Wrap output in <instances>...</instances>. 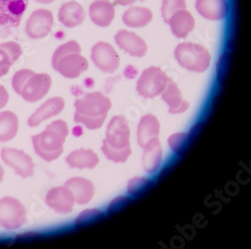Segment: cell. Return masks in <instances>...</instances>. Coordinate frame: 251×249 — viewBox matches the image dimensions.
<instances>
[{
  "mask_svg": "<svg viewBox=\"0 0 251 249\" xmlns=\"http://www.w3.org/2000/svg\"><path fill=\"white\" fill-rule=\"evenodd\" d=\"M132 201V199L128 196H120L116 199H114L111 204L109 205V208H108V212L110 214L112 213H115L123 208H125L126 206H127L130 202Z\"/></svg>",
  "mask_w": 251,
  "mask_h": 249,
  "instance_id": "obj_34",
  "label": "cell"
},
{
  "mask_svg": "<svg viewBox=\"0 0 251 249\" xmlns=\"http://www.w3.org/2000/svg\"><path fill=\"white\" fill-rule=\"evenodd\" d=\"M19 128L18 117L10 111L0 113V143L11 141L17 135Z\"/></svg>",
  "mask_w": 251,
  "mask_h": 249,
  "instance_id": "obj_26",
  "label": "cell"
},
{
  "mask_svg": "<svg viewBox=\"0 0 251 249\" xmlns=\"http://www.w3.org/2000/svg\"><path fill=\"white\" fill-rule=\"evenodd\" d=\"M9 100V95L6 89L0 85V110L3 109Z\"/></svg>",
  "mask_w": 251,
  "mask_h": 249,
  "instance_id": "obj_35",
  "label": "cell"
},
{
  "mask_svg": "<svg viewBox=\"0 0 251 249\" xmlns=\"http://www.w3.org/2000/svg\"><path fill=\"white\" fill-rule=\"evenodd\" d=\"M160 134V123L154 115L144 116L138 126V143L140 147H144L150 140L158 138Z\"/></svg>",
  "mask_w": 251,
  "mask_h": 249,
  "instance_id": "obj_24",
  "label": "cell"
},
{
  "mask_svg": "<svg viewBox=\"0 0 251 249\" xmlns=\"http://www.w3.org/2000/svg\"><path fill=\"white\" fill-rule=\"evenodd\" d=\"M68 135V124L62 120L53 121L44 132L32 137L35 153L48 162L57 159L64 152V144Z\"/></svg>",
  "mask_w": 251,
  "mask_h": 249,
  "instance_id": "obj_3",
  "label": "cell"
},
{
  "mask_svg": "<svg viewBox=\"0 0 251 249\" xmlns=\"http://www.w3.org/2000/svg\"><path fill=\"white\" fill-rule=\"evenodd\" d=\"M197 12L208 20H222L229 11L227 0H196Z\"/></svg>",
  "mask_w": 251,
  "mask_h": 249,
  "instance_id": "obj_19",
  "label": "cell"
},
{
  "mask_svg": "<svg viewBox=\"0 0 251 249\" xmlns=\"http://www.w3.org/2000/svg\"><path fill=\"white\" fill-rule=\"evenodd\" d=\"M92 59L102 73L112 74L119 69L120 57L116 50L108 43L100 41L92 49Z\"/></svg>",
  "mask_w": 251,
  "mask_h": 249,
  "instance_id": "obj_10",
  "label": "cell"
},
{
  "mask_svg": "<svg viewBox=\"0 0 251 249\" xmlns=\"http://www.w3.org/2000/svg\"><path fill=\"white\" fill-rule=\"evenodd\" d=\"M13 65L14 62L11 60L8 54L2 49H0V77L7 75Z\"/></svg>",
  "mask_w": 251,
  "mask_h": 249,
  "instance_id": "obj_33",
  "label": "cell"
},
{
  "mask_svg": "<svg viewBox=\"0 0 251 249\" xmlns=\"http://www.w3.org/2000/svg\"><path fill=\"white\" fill-rule=\"evenodd\" d=\"M66 101L60 97H53L43 103L27 120L29 127H37L39 124L54 116L59 115L65 109Z\"/></svg>",
  "mask_w": 251,
  "mask_h": 249,
  "instance_id": "obj_15",
  "label": "cell"
},
{
  "mask_svg": "<svg viewBox=\"0 0 251 249\" xmlns=\"http://www.w3.org/2000/svg\"><path fill=\"white\" fill-rule=\"evenodd\" d=\"M101 217H103V213L99 209L86 210L78 215V217L75 220V225L82 226L85 224H90Z\"/></svg>",
  "mask_w": 251,
  "mask_h": 249,
  "instance_id": "obj_31",
  "label": "cell"
},
{
  "mask_svg": "<svg viewBox=\"0 0 251 249\" xmlns=\"http://www.w3.org/2000/svg\"><path fill=\"white\" fill-rule=\"evenodd\" d=\"M46 203L59 214H68L73 211L75 203V196L67 186L51 188L46 196Z\"/></svg>",
  "mask_w": 251,
  "mask_h": 249,
  "instance_id": "obj_13",
  "label": "cell"
},
{
  "mask_svg": "<svg viewBox=\"0 0 251 249\" xmlns=\"http://www.w3.org/2000/svg\"><path fill=\"white\" fill-rule=\"evenodd\" d=\"M86 18V11L82 5L71 0L61 5L58 11V20L62 25L73 28L80 25Z\"/></svg>",
  "mask_w": 251,
  "mask_h": 249,
  "instance_id": "obj_18",
  "label": "cell"
},
{
  "mask_svg": "<svg viewBox=\"0 0 251 249\" xmlns=\"http://www.w3.org/2000/svg\"><path fill=\"white\" fill-rule=\"evenodd\" d=\"M1 158L20 177L28 178L33 175L34 163L32 158L25 151L5 147L1 150Z\"/></svg>",
  "mask_w": 251,
  "mask_h": 249,
  "instance_id": "obj_11",
  "label": "cell"
},
{
  "mask_svg": "<svg viewBox=\"0 0 251 249\" xmlns=\"http://www.w3.org/2000/svg\"><path fill=\"white\" fill-rule=\"evenodd\" d=\"M101 151L114 163H125L131 156L130 126L124 116H115L110 121Z\"/></svg>",
  "mask_w": 251,
  "mask_h": 249,
  "instance_id": "obj_2",
  "label": "cell"
},
{
  "mask_svg": "<svg viewBox=\"0 0 251 249\" xmlns=\"http://www.w3.org/2000/svg\"><path fill=\"white\" fill-rule=\"evenodd\" d=\"M153 19V12L148 7L133 6L123 14L124 24L133 28H140L148 25Z\"/></svg>",
  "mask_w": 251,
  "mask_h": 249,
  "instance_id": "obj_23",
  "label": "cell"
},
{
  "mask_svg": "<svg viewBox=\"0 0 251 249\" xmlns=\"http://www.w3.org/2000/svg\"><path fill=\"white\" fill-rule=\"evenodd\" d=\"M153 185V182L145 177H135L128 182V193L132 196H139L147 192Z\"/></svg>",
  "mask_w": 251,
  "mask_h": 249,
  "instance_id": "obj_28",
  "label": "cell"
},
{
  "mask_svg": "<svg viewBox=\"0 0 251 249\" xmlns=\"http://www.w3.org/2000/svg\"><path fill=\"white\" fill-rule=\"evenodd\" d=\"M188 141H189V136H188V134L176 133V134H173L171 137H169L168 144L170 148L175 153L179 154L184 151L186 145L188 144Z\"/></svg>",
  "mask_w": 251,
  "mask_h": 249,
  "instance_id": "obj_30",
  "label": "cell"
},
{
  "mask_svg": "<svg viewBox=\"0 0 251 249\" xmlns=\"http://www.w3.org/2000/svg\"><path fill=\"white\" fill-rule=\"evenodd\" d=\"M118 47L132 56L143 57L147 53L148 46L146 41L133 31L122 29L115 35Z\"/></svg>",
  "mask_w": 251,
  "mask_h": 249,
  "instance_id": "obj_14",
  "label": "cell"
},
{
  "mask_svg": "<svg viewBox=\"0 0 251 249\" xmlns=\"http://www.w3.org/2000/svg\"><path fill=\"white\" fill-rule=\"evenodd\" d=\"M26 222L25 205L13 197L0 199V226L8 230H16Z\"/></svg>",
  "mask_w": 251,
  "mask_h": 249,
  "instance_id": "obj_6",
  "label": "cell"
},
{
  "mask_svg": "<svg viewBox=\"0 0 251 249\" xmlns=\"http://www.w3.org/2000/svg\"><path fill=\"white\" fill-rule=\"evenodd\" d=\"M65 186L72 191L75 196V203L79 205H86L88 204L95 195V186L94 184L86 179L81 177H74L69 179Z\"/></svg>",
  "mask_w": 251,
  "mask_h": 249,
  "instance_id": "obj_20",
  "label": "cell"
},
{
  "mask_svg": "<svg viewBox=\"0 0 251 249\" xmlns=\"http://www.w3.org/2000/svg\"><path fill=\"white\" fill-rule=\"evenodd\" d=\"M51 64L54 71L67 78H76L89 69L88 59L77 51L62 55Z\"/></svg>",
  "mask_w": 251,
  "mask_h": 249,
  "instance_id": "obj_8",
  "label": "cell"
},
{
  "mask_svg": "<svg viewBox=\"0 0 251 249\" xmlns=\"http://www.w3.org/2000/svg\"><path fill=\"white\" fill-rule=\"evenodd\" d=\"M3 178H4V170L2 168V166L0 165V183L3 181Z\"/></svg>",
  "mask_w": 251,
  "mask_h": 249,
  "instance_id": "obj_38",
  "label": "cell"
},
{
  "mask_svg": "<svg viewBox=\"0 0 251 249\" xmlns=\"http://www.w3.org/2000/svg\"><path fill=\"white\" fill-rule=\"evenodd\" d=\"M142 163L145 171L147 173H154L159 168L162 161V147L158 138L150 140L143 147Z\"/></svg>",
  "mask_w": 251,
  "mask_h": 249,
  "instance_id": "obj_22",
  "label": "cell"
},
{
  "mask_svg": "<svg viewBox=\"0 0 251 249\" xmlns=\"http://www.w3.org/2000/svg\"><path fill=\"white\" fill-rule=\"evenodd\" d=\"M34 74L33 71L25 69L18 71L12 77V88L16 94L19 96L22 95L23 90L26 84V81L29 79V77Z\"/></svg>",
  "mask_w": 251,
  "mask_h": 249,
  "instance_id": "obj_29",
  "label": "cell"
},
{
  "mask_svg": "<svg viewBox=\"0 0 251 249\" xmlns=\"http://www.w3.org/2000/svg\"><path fill=\"white\" fill-rule=\"evenodd\" d=\"M137 0H115V2L118 3L119 5L122 6H129L132 5L133 3H135Z\"/></svg>",
  "mask_w": 251,
  "mask_h": 249,
  "instance_id": "obj_36",
  "label": "cell"
},
{
  "mask_svg": "<svg viewBox=\"0 0 251 249\" xmlns=\"http://www.w3.org/2000/svg\"><path fill=\"white\" fill-rule=\"evenodd\" d=\"M187 8L186 0H163L162 2V17L166 24H168L171 16L179 10Z\"/></svg>",
  "mask_w": 251,
  "mask_h": 249,
  "instance_id": "obj_27",
  "label": "cell"
},
{
  "mask_svg": "<svg viewBox=\"0 0 251 249\" xmlns=\"http://www.w3.org/2000/svg\"><path fill=\"white\" fill-rule=\"evenodd\" d=\"M174 55L182 68L192 73H204L210 67L211 55L201 45L182 43L175 49Z\"/></svg>",
  "mask_w": 251,
  "mask_h": 249,
  "instance_id": "obj_4",
  "label": "cell"
},
{
  "mask_svg": "<svg viewBox=\"0 0 251 249\" xmlns=\"http://www.w3.org/2000/svg\"><path fill=\"white\" fill-rule=\"evenodd\" d=\"M53 26V14L50 10L39 8L28 17L25 32L31 39H40L50 34Z\"/></svg>",
  "mask_w": 251,
  "mask_h": 249,
  "instance_id": "obj_9",
  "label": "cell"
},
{
  "mask_svg": "<svg viewBox=\"0 0 251 249\" xmlns=\"http://www.w3.org/2000/svg\"><path fill=\"white\" fill-rule=\"evenodd\" d=\"M162 99L168 105L169 113L172 115L185 113L190 107V103L183 99L182 93L176 82L170 78L162 93Z\"/></svg>",
  "mask_w": 251,
  "mask_h": 249,
  "instance_id": "obj_17",
  "label": "cell"
},
{
  "mask_svg": "<svg viewBox=\"0 0 251 249\" xmlns=\"http://www.w3.org/2000/svg\"><path fill=\"white\" fill-rule=\"evenodd\" d=\"M75 122L82 124L90 130L100 129L112 108L111 100L100 92H93L75 101Z\"/></svg>",
  "mask_w": 251,
  "mask_h": 249,
  "instance_id": "obj_1",
  "label": "cell"
},
{
  "mask_svg": "<svg viewBox=\"0 0 251 249\" xmlns=\"http://www.w3.org/2000/svg\"><path fill=\"white\" fill-rule=\"evenodd\" d=\"M0 49H2L8 54V56L11 58L14 64L23 54L22 47L17 43H14V41H7V43L0 44Z\"/></svg>",
  "mask_w": 251,
  "mask_h": 249,
  "instance_id": "obj_32",
  "label": "cell"
},
{
  "mask_svg": "<svg viewBox=\"0 0 251 249\" xmlns=\"http://www.w3.org/2000/svg\"><path fill=\"white\" fill-rule=\"evenodd\" d=\"M28 0H0V35L16 28L27 8Z\"/></svg>",
  "mask_w": 251,
  "mask_h": 249,
  "instance_id": "obj_7",
  "label": "cell"
},
{
  "mask_svg": "<svg viewBox=\"0 0 251 249\" xmlns=\"http://www.w3.org/2000/svg\"><path fill=\"white\" fill-rule=\"evenodd\" d=\"M71 168L94 169L99 164L98 155L91 149H79L72 152L66 159Z\"/></svg>",
  "mask_w": 251,
  "mask_h": 249,
  "instance_id": "obj_25",
  "label": "cell"
},
{
  "mask_svg": "<svg viewBox=\"0 0 251 249\" xmlns=\"http://www.w3.org/2000/svg\"><path fill=\"white\" fill-rule=\"evenodd\" d=\"M51 76L48 74L34 73L23 90L22 96L24 100L29 102H35L44 99L50 92L51 87Z\"/></svg>",
  "mask_w": 251,
  "mask_h": 249,
  "instance_id": "obj_12",
  "label": "cell"
},
{
  "mask_svg": "<svg viewBox=\"0 0 251 249\" xmlns=\"http://www.w3.org/2000/svg\"><path fill=\"white\" fill-rule=\"evenodd\" d=\"M92 22L100 27H108L113 23L116 14L114 4L110 0H95L89 9Z\"/></svg>",
  "mask_w": 251,
  "mask_h": 249,
  "instance_id": "obj_16",
  "label": "cell"
},
{
  "mask_svg": "<svg viewBox=\"0 0 251 249\" xmlns=\"http://www.w3.org/2000/svg\"><path fill=\"white\" fill-rule=\"evenodd\" d=\"M55 0H35V2L37 3H43V4H50L52 3Z\"/></svg>",
  "mask_w": 251,
  "mask_h": 249,
  "instance_id": "obj_37",
  "label": "cell"
},
{
  "mask_svg": "<svg viewBox=\"0 0 251 249\" xmlns=\"http://www.w3.org/2000/svg\"><path fill=\"white\" fill-rule=\"evenodd\" d=\"M169 77L158 67L146 69L137 81V92L145 99H154L164 92Z\"/></svg>",
  "mask_w": 251,
  "mask_h": 249,
  "instance_id": "obj_5",
  "label": "cell"
},
{
  "mask_svg": "<svg viewBox=\"0 0 251 249\" xmlns=\"http://www.w3.org/2000/svg\"><path fill=\"white\" fill-rule=\"evenodd\" d=\"M172 33L178 38H186L195 27V19L187 9L179 10L169 19Z\"/></svg>",
  "mask_w": 251,
  "mask_h": 249,
  "instance_id": "obj_21",
  "label": "cell"
}]
</instances>
